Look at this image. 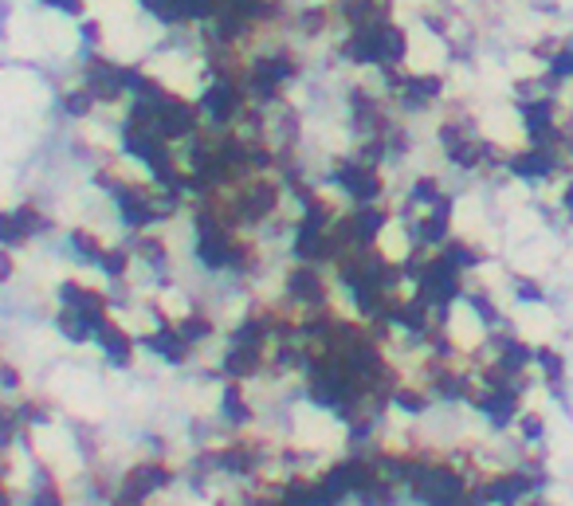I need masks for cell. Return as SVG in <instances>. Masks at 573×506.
I'll use <instances>...</instances> for the list:
<instances>
[{
	"label": "cell",
	"instance_id": "11",
	"mask_svg": "<svg viewBox=\"0 0 573 506\" xmlns=\"http://www.w3.org/2000/svg\"><path fill=\"white\" fill-rule=\"evenodd\" d=\"M0 361H4V338H0Z\"/></svg>",
	"mask_w": 573,
	"mask_h": 506
},
{
	"label": "cell",
	"instance_id": "2",
	"mask_svg": "<svg viewBox=\"0 0 573 506\" xmlns=\"http://www.w3.org/2000/svg\"><path fill=\"white\" fill-rule=\"evenodd\" d=\"M138 349H145L150 357H158L161 365L169 369H185L193 361V346L177 334V326H166V330H142L138 334Z\"/></svg>",
	"mask_w": 573,
	"mask_h": 506
},
{
	"label": "cell",
	"instance_id": "10",
	"mask_svg": "<svg viewBox=\"0 0 573 506\" xmlns=\"http://www.w3.org/2000/svg\"><path fill=\"white\" fill-rule=\"evenodd\" d=\"M16 275H20V264H16V251L0 248V287L16 283Z\"/></svg>",
	"mask_w": 573,
	"mask_h": 506
},
{
	"label": "cell",
	"instance_id": "1",
	"mask_svg": "<svg viewBox=\"0 0 573 506\" xmlns=\"http://www.w3.org/2000/svg\"><path fill=\"white\" fill-rule=\"evenodd\" d=\"M98 346V354H103V361L111 369H118V373H126V369L138 365V334H134L130 326H126L122 318H106L103 326L95 330V338H90Z\"/></svg>",
	"mask_w": 573,
	"mask_h": 506
},
{
	"label": "cell",
	"instance_id": "7",
	"mask_svg": "<svg viewBox=\"0 0 573 506\" xmlns=\"http://www.w3.org/2000/svg\"><path fill=\"white\" fill-rule=\"evenodd\" d=\"M511 303L515 306H542L546 303V287L538 275H526V271H515L511 275Z\"/></svg>",
	"mask_w": 573,
	"mask_h": 506
},
{
	"label": "cell",
	"instance_id": "8",
	"mask_svg": "<svg viewBox=\"0 0 573 506\" xmlns=\"http://www.w3.org/2000/svg\"><path fill=\"white\" fill-rule=\"evenodd\" d=\"M0 393L4 396H20L24 393V373L12 361H0Z\"/></svg>",
	"mask_w": 573,
	"mask_h": 506
},
{
	"label": "cell",
	"instance_id": "3",
	"mask_svg": "<svg viewBox=\"0 0 573 506\" xmlns=\"http://www.w3.org/2000/svg\"><path fill=\"white\" fill-rule=\"evenodd\" d=\"M440 256L448 259V264H456L463 275H476V271H484V267L491 264V251L484 248V243L471 240V236H460V232H456V236H452L448 243H444Z\"/></svg>",
	"mask_w": 573,
	"mask_h": 506
},
{
	"label": "cell",
	"instance_id": "9",
	"mask_svg": "<svg viewBox=\"0 0 573 506\" xmlns=\"http://www.w3.org/2000/svg\"><path fill=\"white\" fill-rule=\"evenodd\" d=\"M558 212H561V220L573 228V173L569 177H561V193H558Z\"/></svg>",
	"mask_w": 573,
	"mask_h": 506
},
{
	"label": "cell",
	"instance_id": "5",
	"mask_svg": "<svg viewBox=\"0 0 573 506\" xmlns=\"http://www.w3.org/2000/svg\"><path fill=\"white\" fill-rule=\"evenodd\" d=\"M59 111L67 114L71 122H90L98 114V103L83 83H71V87H59Z\"/></svg>",
	"mask_w": 573,
	"mask_h": 506
},
{
	"label": "cell",
	"instance_id": "6",
	"mask_svg": "<svg viewBox=\"0 0 573 506\" xmlns=\"http://www.w3.org/2000/svg\"><path fill=\"white\" fill-rule=\"evenodd\" d=\"M51 330H56L67 346H90V338H95V330H90L75 310H67V306H56V310H51Z\"/></svg>",
	"mask_w": 573,
	"mask_h": 506
},
{
	"label": "cell",
	"instance_id": "4",
	"mask_svg": "<svg viewBox=\"0 0 573 506\" xmlns=\"http://www.w3.org/2000/svg\"><path fill=\"white\" fill-rule=\"evenodd\" d=\"M67 251H71V259L75 264H83V267H95L98 259H103V251H106V240L98 228H90V224H75V228H67Z\"/></svg>",
	"mask_w": 573,
	"mask_h": 506
}]
</instances>
